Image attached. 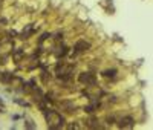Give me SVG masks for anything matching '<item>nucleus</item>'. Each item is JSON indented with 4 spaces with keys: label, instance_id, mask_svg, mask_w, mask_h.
I'll list each match as a JSON object with an SVG mask.
<instances>
[{
    "label": "nucleus",
    "instance_id": "6",
    "mask_svg": "<svg viewBox=\"0 0 153 130\" xmlns=\"http://www.w3.org/2000/svg\"><path fill=\"white\" fill-rule=\"evenodd\" d=\"M23 57H25V51L23 49H20V48H17V49H14L12 51V58H14V61H21L23 60Z\"/></svg>",
    "mask_w": 153,
    "mask_h": 130
},
{
    "label": "nucleus",
    "instance_id": "13",
    "mask_svg": "<svg viewBox=\"0 0 153 130\" xmlns=\"http://www.w3.org/2000/svg\"><path fill=\"white\" fill-rule=\"evenodd\" d=\"M6 60H8V55H6V54H3V55H0V64H5V63H6Z\"/></svg>",
    "mask_w": 153,
    "mask_h": 130
},
{
    "label": "nucleus",
    "instance_id": "4",
    "mask_svg": "<svg viewBox=\"0 0 153 130\" xmlns=\"http://www.w3.org/2000/svg\"><path fill=\"white\" fill-rule=\"evenodd\" d=\"M135 125V119L132 116H123L119 121H118V127L119 129H132Z\"/></svg>",
    "mask_w": 153,
    "mask_h": 130
},
{
    "label": "nucleus",
    "instance_id": "1",
    "mask_svg": "<svg viewBox=\"0 0 153 130\" xmlns=\"http://www.w3.org/2000/svg\"><path fill=\"white\" fill-rule=\"evenodd\" d=\"M44 118H46V123H48V127L51 130H57V129H61L64 125V118L58 113L57 110H44Z\"/></svg>",
    "mask_w": 153,
    "mask_h": 130
},
{
    "label": "nucleus",
    "instance_id": "17",
    "mask_svg": "<svg viewBox=\"0 0 153 130\" xmlns=\"http://www.w3.org/2000/svg\"><path fill=\"white\" fill-rule=\"evenodd\" d=\"M67 129H80V125L78 124H69V125H67Z\"/></svg>",
    "mask_w": 153,
    "mask_h": 130
},
{
    "label": "nucleus",
    "instance_id": "12",
    "mask_svg": "<svg viewBox=\"0 0 153 130\" xmlns=\"http://www.w3.org/2000/svg\"><path fill=\"white\" fill-rule=\"evenodd\" d=\"M49 37H51V34H49V32H44V34H42V37H40V40H38V43H40V44H42V43L44 42V40H48Z\"/></svg>",
    "mask_w": 153,
    "mask_h": 130
},
{
    "label": "nucleus",
    "instance_id": "3",
    "mask_svg": "<svg viewBox=\"0 0 153 130\" xmlns=\"http://www.w3.org/2000/svg\"><path fill=\"white\" fill-rule=\"evenodd\" d=\"M91 46H92V44L89 43V42H86V40H78V42L74 44V54H75V55H78V54H83V52L89 51V49H91Z\"/></svg>",
    "mask_w": 153,
    "mask_h": 130
},
{
    "label": "nucleus",
    "instance_id": "22",
    "mask_svg": "<svg viewBox=\"0 0 153 130\" xmlns=\"http://www.w3.org/2000/svg\"><path fill=\"white\" fill-rule=\"evenodd\" d=\"M0 104H2V106H3V101H2V100H0Z\"/></svg>",
    "mask_w": 153,
    "mask_h": 130
},
{
    "label": "nucleus",
    "instance_id": "2",
    "mask_svg": "<svg viewBox=\"0 0 153 130\" xmlns=\"http://www.w3.org/2000/svg\"><path fill=\"white\" fill-rule=\"evenodd\" d=\"M78 81L81 84H86V86H95L97 77H95V74H92V72H81L78 75Z\"/></svg>",
    "mask_w": 153,
    "mask_h": 130
},
{
    "label": "nucleus",
    "instance_id": "10",
    "mask_svg": "<svg viewBox=\"0 0 153 130\" xmlns=\"http://www.w3.org/2000/svg\"><path fill=\"white\" fill-rule=\"evenodd\" d=\"M104 78H115L116 77V69H107L101 74Z\"/></svg>",
    "mask_w": 153,
    "mask_h": 130
},
{
    "label": "nucleus",
    "instance_id": "18",
    "mask_svg": "<svg viewBox=\"0 0 153 130\" xmlns=\"http://www.w3.org/2000/svg\"><path fill=\"white\" fill-rule=\"evenodd\" d=\"M8 35H9V37L12 38V37H15V35H17V32H15V31H9V32H8Z\"/></svg>",
    "mask_w": 153,
    "mask_h": 130
},
{
    "label": "nucleus",
    "instance_id": "7",
    "mask_svg": "<svg viewBox=\"0 0 153 130\" xmlns=\"http://www.w3.org/2000/svg\"><path fill=\"white\" fill-rule=\"evenodd\" d=\"M12 80H14V75L11 72H3L0 75V81H3V83H11Z\"/></svg>",
    "mask_w": 153,
    "mask_h": 130
},
{
    "label": "nucleus",
    "instance_id": "5",
    "mask_svg": "<svg viewBox=\"0 0 153 130\" xmlns=\"http://www.w3.org/2000/svg\"><path fill=\"white\" fill-rule=\"evenodd\" d=\"M34 32H35V26L34 25H26L25 29L20 32V38L21 40H26V38H29Z\"/></svg>",
    "mask_w": 153,
    "mask_h": 130
},
{
    "label": "nucleus",
    "instance_id": "8",
    "mask_svg": "<svg viewBox=\"0 0 153 130\" xmlns=\"http://www.w3.org/2000/svg\"><path fill=\"white\" fill-rule=\"evenodd\" d=\"M86 125H87L89 129H100V127H101V125L98 124V119L95 118V116H92V118L87 121V124H86Z\"/></svg>",
    "mask_w": 153,
    "mask_h": 130
},
{
    "label": "nucleus",
    "instance_id": "20",
    "mask_svg": "<svg viewBox=\"0 0 153 130\" xmlns=\"http://www.w3.org/2000/svg\"><path fill=\"white\" fill-rule=\"evenodd\" d=\"M5 23H6V19H0V26L5 25Z\"/></svg>",
    "mask_w": 153,
    "mask_h": 130
},
{
    "label": "nucleus",
    "instance_id": "9",
    "mask_svg": "<svg viewBox=\"0 0 153 130\" xmlns=\"http://www.w3.org/2000/svg\"><path fill=\"white\" fill-rule=\"evenodd\" d=\"M98 107H100L98 103H92V104H87L86 107H84V110H86L87 113H93L95 110H98Z\"/></svg>",
    "mask_w": 153,
    "mask_h": 130
},
{
    "label": "nucleus",
    "instance_id": "16",
    "mask_svg": "<svg viewBox=\"0 0 153 130\" xmlns=\"http://www.w3.org/2000/svg\"><path fill=\"white\" fill-rule=\"evenodd\" d=\"M26 127H28V129H35V125L32 124V121L28 119V121H26Z\"/></svg>",
    "mask_w": 153,
    "mask_h": 130
},
{
    "label": "nucleus",
    "instance_id": "19",
    "mask_svg": "<svg viewBox=\"0 0 153 130\" xmlns=\"http://www.w3.org/2000/svg\"><path fill=\"white\" fill-rule=\"evenodd\" d=\"M55 40H57V42H60V40H63V34H57Z\"/></svg>",
    "mask_w": 153,
    "mask_h": 130
},
{
    "label": "nucleus",
    "instance_id": "15",
    "mask_svg": "<svg viewBox=\"0 0 153 130\" xmlns=\"http://www.w3.org/2000/svg\"><path fill=\"white\" fill-rule=\"evenodd\" d=\"M15 103H17V104H20V106H23V107H28L29 106L28 103H25V101H21V100H15Z\"/></svg>",
    "mask_w": 153,
    "mask_h": 130
},
{
    "label": "nucleus",
    "instance_id": "14",
    "mask_svg": "<svg viewBox=\"0 0 153 130\" xmlns=\"http://www.w3.org/2000/svg\"><path fill=\"white\" fill-rule=\"evenodd\" d=\"M106 121H107L109 124H113V123H115V116H113V115H112V116H107Z\"/></svg>",
    "mask_w": 153,
    "mask_h": 130
},
{
    "label": "nucleus",
    "instance_id": "11",
    "mask_svg": "<svg viewBox=\"0 0 153 130\" xmlns=\"http://www.w3.org/2000/svg\"><path fill=\"white\" fill-rule=\"evenodd\" d=\"M67 52H69V49H67L66 46H61V48H58V51H55V55L60 58V57H64Z\"/></svg>",
    "mask_w": 153,
    "mask_h": 130
},
{
    "label": "nucleus",
    "instance_id": "21",
    "mask_svg": "<svg viewBox=\"0 0 153 130\" xmlns=\"http://www.w3.org/2000/svg\"><path fill=\"white\" fill-rule=\"evenodd\" d=\"M2 3H3V0H0V8H2Z\"/></svg>",
    "mask_w": 153,
    "mask_h": 130
}]
</instances>
